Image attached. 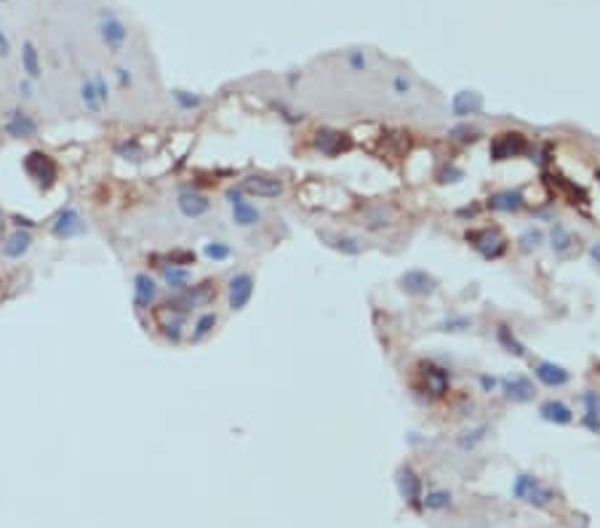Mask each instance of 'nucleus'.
Returning a JSON list of instances; mask_svg holds the SVG:
<instances>
[{"mask_svg": "<svg viewBox=\"0 0 600 528\" xmlns=\"http://www.w3.org/2000/svg\"><path fill=\"white\" fill-rule=\"evenodd\" d=\"M214 302H217V286H214V280H206V283H200V286H190V288H185V291H179V294H174V297L163 304V309L174 312V315H185L187 318L190 312L208 307V304H214Z\"/></svg>", "mask_w": 600, "mask_h": 528, "instance_id": "1", "label": "nucleus"}, {"mask_svg": "<svg viewBox=\"0 0 600 528\" xmlns=\"http://www.w3.org/2000/svg\"><path fill=\"white\" fill-rule=\"evenodd\" d=\"M467 243L472 246V251H478L483 259H502L507 253V238L502 230L496 227H478V230H467Z\"/></svg>", "mask_w": 600, "mask_h": 528, "instance_id": "2", "label": "nucleus"}, {"mask_svg": "<svg viewBox=\"0 0 600 528\" xmlns=\"http://www.w3.org/2000/svg\"><path fill=\"white\" fill-rule=\"evenodd\" d=\"M24 174L33 179L38 187L51 189L56 185V176H59V165L51 155H45L43 150H33V153L24 155Z\"/></svg>", "mask_w": 600, "mask_h": 528, "instance_id": "3", "label": "nucleus"}, {"mask_svg": "<svg viewBox=\"0 0 600 528\" xmlns=\"http://www.w3.org/2000/svg\"><path fill=\"white\" fill-rule=\"evenodd\" d=\"M229 206V214H232V224L240 227V230H251V227H259L264 219V214L259 206H253L251 200L246 198L240 189H227L224 192Z\"/></svg>", "mask_w": 600, "mask_h": 528, "instance_id": "4", "label": "nucleus"}, {"mask_svg": "<svg viewBox=\"0 0 600 528\" xmlns=\"http://www.w3.org/2000/svg\"><path fill=\"white\" fill-rule=\"evenodd\" d=\"M240 192L246 198H256V200H278L285 195V182L280 176H270V174H251L240 182Z\"/></svg>", "mask_w": 600, "mask_h": 528, "instance_id": "5", "label": "nucleus"}, {"mask_svg": "<svg viewBox=\"0 0 600 528\" xmlns=\"http://www.w3.org/2000/svg\"><path fill=\"white\" fill-rule=\"evenodd\" d=\"M97 27H99V38H102V43L107 45L109 54H120L126 48V43H129V27L123 24V19L115 11H109V9L99 11Z\"/></svg>", "mask_w": 600, "mask_h": 528, "instance_id": "6", "label": "nucleus"}, {"mask_svg": "<svg viewBox=\"0 0 600 528\" xmlns=\"http://www.w3.org/2000/svg\"><path fill=\"white\" fill-rule=\"evenodd\" d=\"M398 288L411 299H430L432 294H437L440 280L422 267H414V270H405L403 275L398 277Z\"/></svg>", "mask_w": 600, "mask_h": 528, "instance_id": "7", "label": "nucleus"}, {"mask_svg": "<svg viewBox=\"0 0 600 528\" xmlns=\"http://www.w3.org/2000/svg\"><path fill=\"white\" fill-rule=\"evenodd\" d=\"M499 392L507 403L513 406H528L539 397V390H536L534 379L525 374H513V376H502V385H499Z\"/></svg>", "mask_w": 600, "mask_h": 528, "instance_id": "8", "label": "nucleus"}, {"mask_svg": "<svg viewBox=\"0 0 600 528\" xmlns=\"http://www.w3.org/2000/svg\"><path fill=\"white\" fill-rule=\"evenodd\" d=\"M253 291H256V277L249 270H240L227 280V307L229 312H243L251 304Z\"/></svg>", "mask_w": 600, "mask_h": 528, "instance_id": "9", "label": "nucleus"}, {"mask_svg": "<svg viewBox=\"0 0 600 528\" xmlns=\"http://www.w3.org/2000/svg\"><path fill=\"white\" fill-rule=\"evenodd\" d=\"M320 243L331 248V251L342 253V256H360V253L369 251V241L363 235H355V232H337V230H320L317 232Z\"/></svg>", "mask_w": 600, "mask_h": 528, "instance_id": "10", "label": "nucleus"}, {"mask_svg": "<svg viewBox=\"0 0 600 528\" xmlns=\"http://www.w3.org/2000/svg\"><path fill=\"white\" fill-rule=\"evenodd\" d=\"M86 230V221H83V216H80V211L75 206H65L51 221V235L56 241H75V238H83Z\"/></svg>", "mask_w": 600, "mask_h": 528, "instance_id": "11", "label": "nucleus"}, {"mask_svg": "<svg viewBox=\"0 0 600 528\" xmlns=\"http://www.w3.org/2000/svg\"><path fill=\"white\" fill-rule=\"evenodd\" d=\"M531 374L542 387L547 390H560L571 382V371L566 365L555 363V361H545V358H534L531 361Z\"/></svg>", "mask_w": 600, "mask_h": 528, "instance_id": "12", "label": "nucleus"}, {"mask_svg": "<svg viewBox=\"0 0 600 528\" xmlns=\"http://www.w3.org/2000/svg\"><path fill=\"white\" fill-rule=\"evenodd\" d=\"M528 206L523 189L518 187H507L499 189V192H491L489 200H486V209L493 211V214H520V211Z\"/></svg>", "mask_w": 600, "mask_h": 528, "instance_id": "13", "label": "nucleus"}, {"mask_svg": "<svg viewBox=\"0 0 600 528\" xmlns=\"http://www.w3.org/2000/svg\"><path fill=\"white\" fill-rule=\"evenodd\" d=\"M158 291H160V286H158V280L150 273H136L133 275V309H136V315H142V312L153 307L158 302Z\"/></svg>", "mask_w": 600, "mask_h": 528, "instance_id": "14", "label": "nucleus"}, {"mask_svg": "<svg viewBox=\"0 0 600 528\" xmlns=\"http://www.w3.org/2000/svg\"><path fill=\"white\" fill-rule=\"evenodd\" d=\"M176 209L185 219H203L211 214V198L203 192H195V189H185L176 195Z\"/></svg>", "mask_w": 600, "mask_h": 528, "instance_id": "15", "label": "nucleus"}, {"mask_svg": "<svg viewBox=\"0 0 600 528\" xmlns=\"http://www.w3.org/2000/svg\"><path fill=\"white\" fill-rule=\"evenodd\" d=\"M398 491H400V496H403L408 505L414 507L416 512H422V478L414 473V467L411 464H403L400 470H398Z\"/></svg>", "mask_w": 600, "mask_h": 528, "instance_id": "16", "label": "nucleus"}, {"mask_svg": "<svg viewBox=\"0 0 600 528\" xmlns=\"http://www.w3.org/2000/svg\"><path fill=\"white\" fill-rule=\"evenodd\" d=\"M3 131L9 133L11 139H22V142H27V139H35L38 136V121H35L33 115H27L24 110H11L9 112V118H6V123H3Z\"/></svg>", "mask_w": 600, "mask_h": 528, "instance_id": "17", "label": "nucleus"}, {"mask_svg": "<svg viewBox=\"0 0 600 528\" xmlns=\"http://www.w3.org/2000/svg\"><path fill=\"white\" fill-rule=\"evenodd\" d=\"M525 150H528V139L518 131L515 133L504 131L491 142V158L493 160H507V158H515V155H523Z\"/></svg>", "mask_w": 600, "mask_h": 528, "instance_id": "18", "label": "nucleus"}, {"mask_svg": "<svg viewBox=\"0 0 600 528\" xmlns=\"http://www.w3.org/2000/svg\"><path fill=\"white\" fill-rule=\"evenodd\" d=\"M352 147V139H349L344 131H334V128H320L315 133V150L326 158H337V155L347 153Z\"/></svg>", "mask_w": 600, "mask_h": 528, "instance_id": "19", "label": "nucleus"}, {"mask_svg": "<svg viewBox=\"0 0 600 528\" xmlns=\"http://www.w3.org/2000/svg\"><path fill=\"white\" fill-rule=\"evenodd\" d=\"M547 243H550V248H552V253H555L557 259H568L571 253L577 251V238H574V232L568 230L563 221H552V227H550V235H547Z\"/></svg>", "mask_w": 600, "mask_h": 528, "instance_id": "20", "label": "nucleus"}, {"mask_svg": "<svg viewBox=\"0 0 600 528\" xmlns=\"http://www.w3.org/2000/svg\"><path fill=\"white\" fill-rule=\"evenodd\" d=\"M539 419L547 422V424H557V427H566L574 422V411L571 406H566L560 397H547L539 403Z\"/></svg>", "mask_w": 600, "mask_h": 528, "instance_id": "21", "label": "nucleus"}, {"mask_svg": "<svg viewBox=\"0 0 600 528\" xmlns=\"http://www.w3.org/2000/svg\"><path fill=\"white\" fill-rule=\"evenodd\" d=\"M192 280H195V275H192V270L190 267H174V264H160V283H163L171 294H179V291H185V288L192 286Z\"/></svg>", "mask_w": 600, "mask_h": 528, "instance_id": "22", "label": "nucleus"}, {"mask_svg": "<svg viewBox=\"0 0 600 528\" xmlns=\"http://www.w3.org/2000/svg\"><path fill=\"white\" fill-rule=\"evenodd\" d=\"M493 339H496V344H499L507 355H513V358H528V347L515 336V329L510 323H496Z\"/></svg>", "mask_w": 600, "mask_h": 528, "instance_id": "23", "label": "nucleus"}, {"mask_svg": "<svg viewBox=\"0 0 600 528\" xmlns=\"http://www.w3.org/2000/svg\"><path fill=\"white\" fill-rule=\"evenodd\" d=\"M33 248V232L30 230H13L11 235H6L3 238V256L6 259H22V256H27V251Z\"/></svg>", "mask_w": 600, "mask_h": 528, "instance_id": "24", "label": "nucleus"}, {"mask_svg": "<svg viewBox=\"0 0 600 528\" xmlns=\"http://www.w3.org/2000/svg\"><path fill=\"white\" fill-rule=\"evenodd\" d=\"M483 97L475 94V91H459L457 97L451 99V115L454 118H472V115H480L483 112Z\"/></svg>", "mask_w": 600, "mask_h": 528, "instance_id": "25", "label": "nucleus"}, {"mask_svg": "<svg viewBox=\"0 0 600 528\" xmlns=\"http://www.w3.org/2000/svg\"><path fill=\"white\" fill-rule=\"evenodd\" d=\"M422 382H425V390L432 397H443L448 392V385H451L446 368H437V365H432V363L425 365V371H422Z\"/></svg>", "mask_w": 600, "mask_h": 528, "instance_id": "26", "label": "nucleus"}, {"mask_svg": "<svg viewBox=\"0 0 600 528\" xmlns=\"http://www.w3.org/2000/svg\"><path fill=\"white\" fill-rule=\"evenodd\" d=\"M395 224V211L390 209V206H371V209L363 211V227L369 232H379V230H387V227H393Z\"/></svg>", "mask_w": 600, "mask_h": 528, "instance_id": "27", "label": "nucleus"}, {"mask_svg": "<svg viewBox=\"0 0 600 528\" xmlns=\"http://www.w3.org/2000/svg\"><path fill=\"white\" fill-rule=\"evenodd\" d=\"M219 326V315L214 312V309H203V312H197V318L192 320V329H190V341L192 344H200V341H206L214 331H217Z\"/></svg>", "mask_w": 600, "mask_h": 528, "instance_id": "28", "label": "nucleus"}, {"mask_svg": "<svg viewBox=\"0 0 600 528\" xmlns=\"http://www.w3.org/2000/svg\"><path fill=\"white\" fill-rule=\"evenodd\" d=\"M547 243V232L542 230V227H525L520 235H518V241H515V248H518V253H523V256H531V253L542 251Z\"/></svg>", "mask_w": 600, "mask_h": 528, "instance_id": "29", "label": "nucleus"}, {"mask_svg": "<svg viewBox=\"0 0 600 528\" xmlns=\"http://www.w3.org/2000/svg\"><path fill=\"white\" fill-rule=\"evenodd\" d=\"M478 320L472 315H464V312H457V315H446L443 320H437L432 331H440V334H467V331L475 329Z\"/></svg>", "mask_w": 600, "mask_h": 528, "instance_id": "30", "label": "nucleus"}, {"mask_svg": "<svg viewBox=\"0 0 600 528\" xmlns=\"http://www.w3.org/2000/svg\"><path fill=\"white\" fill-rule=\"evenodd\" d=\"M454 507V494L448 488H432L422 494V510L425 512H446Z\"/></svg>", "mask_w": 600, "mask_h": 528, "instance_id": "31", "label": "nucleus"}, {"mask_svg": "<svg viewBox=\"0 0 600 528\" xmlns=\"http://www.w3.org/2000/svg\"><path fill=\"white\" fill-rule=\"evenodd\" d=\"M22 72L30 80H38L43 75V65H40V51L33 40H24L22 43Z\"/></svg>", "mask_w": 600, "mask_h": 528, "instance_id": "32", "label": "nucleus"}, {"mask_svg": "<svg viewBox=\"0 0 600 528\" xmlns=\"http://www.w3.org/2000/svg\"><path fill=\"white\" fill-rule=\"evenodd\" d=\"M489 432H491V429L486 427V424H478V427L462 429V432L457 435V449H459V451H464V453L475 451L480 443H486Z\"/></svg>", "mask_w": 600, "mask_h": 528, "instance_id": "33", "label": "nucleus"}, {"mask_svg": "<svg viewBox=\"0 0 600 528\" xmlns=\"http://www.w3.org/2000/svg\"><path fill=\"white\" fill-rule=\"evenodd\" d=\"M342 62H344V67L352 75H363V72H369L373 67V56L369 51H363V48H352V51L342 56Z\"/></svg>", "mask_w": 600, "mask_h": 528, "instance_id": "34", "label": "nucleus"}, {"mask_svg": "<svg viewBox=\"0 0 600 528\" xmlns=\"http://www.w3.org/2000/svg\"><path fill=\"white\" fill-rule=\"evenodd\" d=\"M387 88H390V94H393L395 99H405V97L414 94L416 77L411 72H393L390 80H387Z\"/></svg>", "mask_w": 600, "mask_h": 528, "instance_id": "35", "label": "nucleus"}, {"mask_svg": "<svg viewBox=\"0 0 600 528\" xmlns=\"http://www.w3.org/2000/svg\"><path fill=\"white\" fill-rule=\"evenodd\" d=\"M80 104H83V110L88 115H99L102 107H104L97 94V86H94V77H83L80 80Z\"/></svg>", "mask_w": 600, "mask_h": 528, "instance_id": "36", "label": "nucleus"}, {"mask_svg": "<svg viewBox=\"0 0 600 528\" xmlns=\"http://www.w3.org/2000/svg\"><path fill=\"white\" fill-rule=\"evenodd\" d=\"M480 128L475 123H457L448 128V142L454 144H475L480 139Z\"/></svg>", "mask_w": 600, "mask_h": 528, "instance_id": "37", "label": "nucleus"}, {"mask_svg": "<svg viewBox=\"0 0 600 528\" xmlns=\"http://www.w3.org/2000/svg\"><path fill=\"white\" fill-rule=\"evenodd\" d=\"M525 505H531L534 510H550V507L555 505V488H552V485H547L545 480H542V483L536 485L534 491L528 494Z\"/></svg>", "mask_w": 600, "mask_h": 528, "instance_id": "38", "label": "nucleus"}, {"mask_svg": "<svg viewBox=\"0 0 600 528\" xmlns=\"http://www.w3.org/2000/svg\"><path fill=\"white\" fill-rule=\"evenodd\" d=\"M163 312H168V309H163ZM168 315H171V320L160 318V329H163L165 339L171 341V344H179V341H182V336H185L187 318H185V315H174V312H168Z\"/></svg>", "mask_w": 600, "mask_h": 528, "instance_id": "39", "label": "nucleus"}, {"mask_svg": "<svg viewBox=\"0 0 600 528\" xmlns=\"http://www.w3.org/2000/svg\"><path fill=\"white\" fill-rule=\"evenodd\" d=\"M171 99H174V104L182 112H192L203 107V97L195 94V91H187V88H174L171 91Z\"/></svg>", "mask_w": 600, "mask_h": 528, "instance_id": "40", "label": "nucleus"}, {"mask_svg": "<svg viewBox=\"0 0 600 528\" xmlns=\"http://www.w3.org/2000/svg\"><path fill=\"white\" fill-rule=\"evenodd\" d=\"M539 483H542V478H539V475L520 473L518 478H515V483H513V499H515V502H525V499H528V494H531V491H534Z\"/></svg>", "mask_w": 600, "mask_h": 528, "instance_id": "41", "label": "nucleus"}, {"mask_svg": "<svg viewBox=\"0 0 600 528\" xmlns=\"http://www.w3.org/2000/svg\"><path fill=\"white\" fill-rule=\"evenodd\" d=\"M203 256H206L208 262L222 264L227 262V259H232V246L227 241H208L203 243Z\"/></svg>", "mask_w": 600, "mask_h": 528, "instance_id": "42", "label": "nucleus"}, {"mask_svg": "<svg viewBox=\"0 0 600 528\" xmlns=\"http://www.w3.org/2000/svg\"><path fill=\"white\" fill-rule=\"evenodd\" d=\"M499 385H502V379L493 374H478V387L483 395H493V392H499Z\"/></svg>", "mask_w": 600, "mask_h": 528, "instance_id": "43", "label": "nucleus"}, {"mask_svg": "<svg viewBox=\"0 0 600 528\" xmlns=\"http://www.w3.org/2000/svg\"><path fill=\"white\" fill-rule=\"evenodd\" d=\"M462 179H464V168H459V165H446V168L437 174V182H440V185H457Z\"/></svg>", "mask_w": 600, "mask_h": 528, "instance_id": "44", "label": "nucleus"}, {"mask_svg": "<svg viewBox=\"0 0 600 528\" xmlns=\"http://www.w3.org/2000/svg\"><path fill=\"white\" fill-rule=\"evenodd\" d=\"M94 86H97V94H99V99H102V104H109V86H107V80H104V75H94Z\"/></svg>", "mask_w": 600, "mask_h": 528, "instance_id": "45", "label": "nucleus"}, {"mask_svg": "<svg viewBox=\"0 0 600 528\" xmlns=\"http://www.w3.org/2000/svg\"><path fill=\"white\" fill-rule=\"evenodd\" d=\"M582 427H587L589 432L600 435V414H584L582 417Z\"/></svg>", "mask_w": 600, "mask_h": 528, "instance_id": "46", "label": "nucleus"}, {"mask_svg": "<svg viewBox=\"0 0 600 528\" xmlns=\"http://www.w3.org/2000/svg\"><path fill=\"white\" fill-rule=\"evenodd\" d=\"M115 72H118V83H120V88H129L131 86V70H129V67H118V70H115Z\"/></svg>", "mask_w": 600, "mask_h": 528, "instance_id": "47", "label": "nucleus"}, {"mask_svg": "<svg viewBox=\"0 0 600 528\" xmlns=\"http://www.w3.org/2000/svg\"><path fill=\"white\" fill-rule=\"evenodd\" d=\"M33 86H30V77H24V80H19V99H33Z\"/></svg>", "mask_w": 600, "mask_h": 528, "instance_id": "48", "label": "nucleus"}, {"mask_svg": "<svg viewBox=\"0 0 600 528\" xmlns=\"http://www.w3.org/2000/svg\"><path fill=\"white\" fill-rule=\"evenodd\" d=\"M9 54H11V43H9V38H6L3 27H0V56H9Z\"/></svg>", "mask_w": 600, "mask_h": 528, "instance_id": "49", "label": "nucleus"}, {"mask_svg": "<svg viewBox=\"0 0 600 528\" xmlns=\"http://www.w3.org/2000/svg\"><path fill=\"white\" fill-rule=\"evenodd\" d=\"M589 256H592V262L600 264V241L592 243V248H589Z\"/></svg>", "mask_w": 600, "mask_h": 528, "instance_id": "50", "label": "nucleus"}, {"mask_svg": "<svg viewBox=\"0 0 600 528\" xmlns=\"http://www.w3.org/2000/svg\"><path fill=\"white\" fill-rule=\"evenodd\" d=\"M3 235H6V219H3V211H0V243H3Z\"/></svg>", "mask_w": 600, "mask_h": 528, "instance_id": "51", "label": "nucleus"}, {"mask_svg": "<svg viewBox=\"0 0 600 528\" xmlns=\"http://www.w3.org/2000/svg\"><path fill=\"white\" fill-rule=\"evenodd\" d=\"M0 3H3V0H0Z\"/></svg>", "mask_w": 600, "mask_h": 528, "instance_id": "52", "label": "nucleus"}]
</instances>
